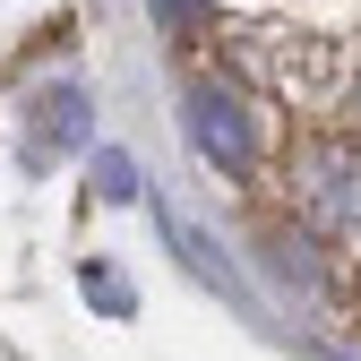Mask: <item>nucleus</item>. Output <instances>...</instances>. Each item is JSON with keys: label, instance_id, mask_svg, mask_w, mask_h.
Listing matches in <instances>:
<instances>
[{"label": "nucleus", "instance_id": "nucleus-1", "mask_svg": "<svg viewBox=\"0 0 361 361\" xmlns=\"http://www.w3.org/2000/svg\"><path fill=\"white\" fill-rule=\"evenodd\" d=\"M284 190H293V215L310 233L361 241V138H336V129L301 138L293 164H284Z\"/></svg>", "mask_w": 361, "mask_h": 361}, {"label": "nucleus", "instance_id": "nucleus-2", "mask_svg": "<svg viewBox=\"0 0 361 361\" xmlns=\"http://www.w3.org/2000/svg\"><path fill=\"white\" fill-rule=\"evenodd\" d=\"M190 138L215 172H250L258 164V112L241 86H224V78H198L190 86Z\"/></svg>", "mask_w": 361, "mask_h": 361}, {"label": "nucleus", "instance_id": "nucleus-3", "mask_svg": "<svg viewBox=\"0 0 361 361\" xmlns=\"http://www.w3.org/2000/svg\"><path fill=\"white\" fill-rule=\"evenodd\" d=\"M78 129H86V95H78V86H52V95L35 104V138H26V155H35V164H43V155H61Z\"/></svg>", "mask_w": 361, "mask_h": 361}, {"label": "nucleus", "instance_id": "nucleus-4", "mask_svg": "<svg viewBox=\"0 0 361 361\" xmlns=\"http://www.w3.org/2000/svg\"><path fill=\"white\" fill-rule=\"evenodd\" d=\"M155 9V26H172V35H198L207 18H215V0H147Z\"/></svg>", "mask_w": 361, "mask_h": 361}]
</instances>
